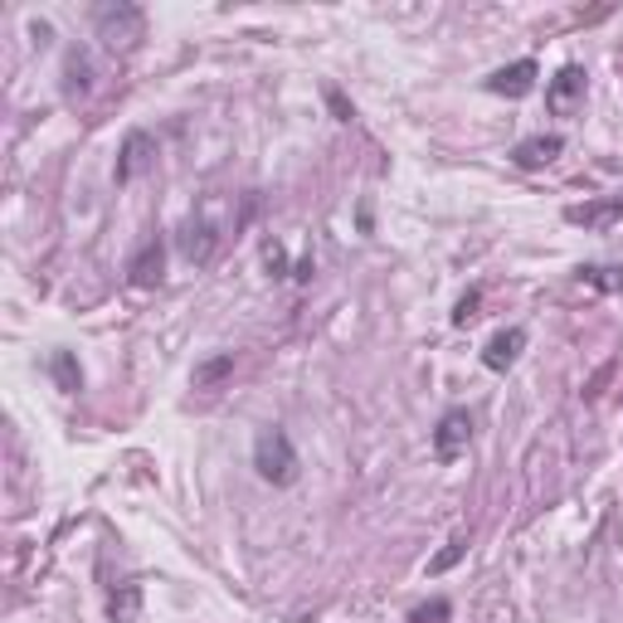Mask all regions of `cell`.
Returning <instances> with one entry per match:
<instances>
[{
	"label": "cell",
	"instance_id": "17",
	"mask_svg": "<svg viewBox=\"0 0 623 623\" xmlns=\"http://www.w3.org/2000/svg\"><path fill=\"white\" fill-rule=\"evenodd\" d=\"M478 302H482V292H478V288H473L468 298H458V308H454V322H458V326H468V316H478Z\"/></svg>",
	"mask_w": 623,
	"mask_h": 623
},
{
	"label": "cell",
	"instance_id": "15",
	"mask_svg": "<svg viewBox=\"0 0 623 623\" xmlns=\"http://www.w3.org/2000/svg\"><path fill=\"white\" fill-rule=\"evenodd\" d=\"M225 371H235V356H219V361H210V365H200V371H195V385H210V381H219Z\"/></svg>",
	"mask_w": 623,
	"mask_h": 623
},
{
	"label": "cell",
	"instance_id": "16",
	"mask_svg": "<svg viewBox=\"0 0 623 623\" xmlns=\"http://www.w3.org/2000/svg\"><path fill=\"white\" fill-rule=\"evenodd\" d=\"M463 551H468V541H454V546H448V551H444V555H438L434 565H429V575H444L448 565H458V560H463Z\"/></svg>",
	"mask_w": 623,
	"mask_h": 623
},
{
	"label": "cell",
	"instance_id": "12",
	"mask_svg": "<svg viewBox=\"0 0 623 623\" xmlns=\"http://www.w3.org/2000/svg\"><path fill=\"white\" fill-rule=\"evenodd\" d=\"M49 375H54V385L64 390V395H79V390H83V371H79V361H73V351H54Z\"/></svg>",
	"mask_w": 623,
	"mask_h": 623
},
{
	"label": "cell",
	"instance_id": "18",
	"mask_svg": "<svg viewBox=\"0 0 623 623\" xmlns=\"http://www.w3.org/2000/svg\"><path fill=\"white\" fill-rule=\"evenodd\" d=\"M326 103H332V107H336V122H351V117H356V113H351V103H346V97H341L336 89H332V93H326Z\"/></svg>",
	"mask_w": 623,
	"mask_h": 623
},
{
	"label": "cell",
	"instance_id": "13",
	"mask_svg": "<svg viewBox=\"0 0 623 623\" xmlns=\"http://www.w3.org/2000/svg\"><path fill=\"white\" fill-rule=\"evenodd\" d=\"M580 278L600 292H623V263H584Z\"/></svg>",
	"mask_w": 623,
	"mask_h": 623
},
{
	"label": "cell",
	"instance_id": "3",
	"mask_svg": "<svg viewBox=\"0 0 623 623\" xmlns=\"http://www.w3.org/2000/svg\"><path fill=\"white\" fill-rule=\"evenodd\" d=\"M580 103H584V69L580 64H565L551 83H546V107H551L555 117H570Z\"/></svg>",
	"mask_w": 623,
	"mask_h": 623
},
{
	"label": "cell",
	"instance_id": "1",
	"mask_svg": "<svg viewBox=\"0 0 623 623\" xmlns=\"http://www.w3.org/2000/svg\"><path fill=\"white\" fill-rule=\"evenodd\" d=\"M253 468H259L263 482L273 487H288L298 478V448H292V438L283 429H263L253 438Z\"/></svg>",
	"mask_w": 623,
	"mask_h": 623
},
{
	"label": "cell",
	"instance_id": "9",
	"mask_svg": "<svg viewBox=\"0 0 623 623\" xmlns=\"http://www.w3.org/2000/svg\"><path fill=\"white\" fill-rule=\"evenodd\" d=\"M565 219H570V225H584V229H609L614 219H623V195H609V200H590V205H570Z\"/></svg>",
	"mask_w": 623,
	"mask_h": 623
},
{
	"label": "cell",
	"instance_id": "2",
	"mask_svg": "<svg viewBox=\"0 0 623 623\" xmlns=\"http://www.w3.org/2000/svg\"><path fill=\"white\" fill-rule=\"evenodd\" d=\"M93 24H97V40H107L113 49H132L146 34V20L137 6H97Z\"/></svg>",
	"mask_w": 623,
	"mask_h": 623
},
{
	"label": "cell",
	"instance_id": "8",
	"mask_svg": "<svg viewBox=\"0 0 623 623\" xmlns=\"http://www.w3.org/2000/svg\"><path fill=\"white\" fill-rule=\"evenodd\" d=\"M560 152H565V137H555V132L546 137L541 132V137H527V142L511 146V162H517L521 170H541V166H551Z\"/></svg>",
	"mask_w": 623,
	"mask_h": 623
},
{
	"label": "cell",
	"instance_id": "14",
	"mask_svg": "<svg viewBox=\"0 0 623 623\" xmlns=\"http://www.w3.org/2000/svg\"><path fill=\"white\" fill-rule=\"evenodd\" d=\"M454 609H448V600H434V604H424V609H414L409 623H444Z\"/></svg>",
	"mask_w": 623,
	"mask_h": 623
},
{
	"label": "cell",
	"instance_id": "4",
	"mask_svg": "<svg viewBox=\"0 0 623 623\" xmlns=\"http://www.w3.org/2000/svg\"><path fill=\"white\" fill-rule=\"evenodd\" d=\"M468 444H473V414L468 409H448L444 419H438V429H434V454L444 463H454Z\"/></svg>",
	"mask_w": 623,
	"mask_h": 623
},
{
	"label": "cell",
	"instance_id": "5",
	"mask_svg": "<svg viewBox=\"0 0 623 623\" xmlns=\"http://www.w3.org/2000/svg\"><path fill=\"white\" fill-rule=\"evenodd\" d=\"M536 59H517V64H507V69H497V73H487V83L482 89L487 93H497V97H527L536 89Z\"/></svg>",
	"mask_w": 623,
	"mask_h": 623
},
{
	"label": "cell",
	"instance_id": "7",
	"mask_svg": "<svg viewBox=\"0 0 623 623\" xmlns=\"http://www.w3.org/2000/svg\"><path fill=\"white\" fill-rule=\"evenodd\" d=\"M152 156H156V142L146 137V132H127V142H122V156H117V186H127L132 176H142L146 166H152Z\"/></svg>",
	"mask_w": 623,
	"mask_h": 623
},
{
	"label": "cell",
	"instance_id": "10",
	"mask_svg": "<svg viewBox=\"0 0 623 623\" xmlns=\"http://www.w3.org/2000/svg\"><path fill=\"white\" fill-rule=\"evenodd\" d=\"M215 225H205V219H190L186 229H180V253H186L190 263H210V253H215Z\"/></svg>",
	"mask_w": 623,
	"mask_h": 623
},
{
	"label": "cell",
	"instance_id": "6",
	"mask_svg": "<svg viewBox=\"0 0 623 623\" xmlns=\"http://www.w3.org/2000/svg\"><path fill=\"white\" fill-rule=\"evenodd\" d=\"M521 351H527V332H521V326H507V332H497L492 341H487L482 365L487 371H497V375H507L511 365L521 361Z\"/></svg>",
	"mask_w": 623,
	"mask_h": 623
},
{
	"label": "cell",
	"instance_id": "11",
	"mask_svg": "<svg viewBox=\"0 0 623 623\" xmlns=\"http://www.w3.org/2000/svg\"><path fill=\"white\" fill-rule=\"evenodd\" d=\"M162 263H166V249H162L156 239H146V243H142V253L127 263L132 283H137V288H156V283H162Z\"/></svg>",
	"mask_w": 623,
	"mask_h": 623
}]
</instances>
